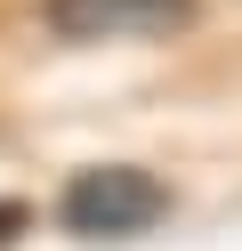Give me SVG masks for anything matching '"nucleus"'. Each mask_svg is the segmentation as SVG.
I'll list each match as a JSON object with an SVG mask.
<instances>
[{
  "label": "nucleus",
  "instance_id": "obj_1",
  "mask_svg": "<svg viewBox=\"0 0 242 251\" xmlns=\"http://www.w3.org/2000/svg\"><path fill=\"white\" fill-rule=\"evenodd\" d=\"M57 219L89 243H113V235H145L170 219V186L154 170H129V162H97V170H73L57 195Z\"/></svg>",
  "mask_w": 242,
  "mask_h": 251
},
{
  "label": "nucleus",
  "instance_id": "obj_2",
  "mask_svg": "<svg viewBox=\"0 0 242 251\" xmlns=\"http://www.w3.org/2000/svg\"><path fill=\"white\" fill-rule=\"evenodd\" d=\"M194 0H48V25L65 41H129V33H177Z\"/></svg>",
  "mask_w": 242,
  "mask_h": 251
},
{
  "label": "nucleus",
  "instance_id": "obj_3",
  "mask_svg": "<svg viewBox=\"0 0 242 251\" xmlns=\"http://www.w3.org/2000/svg\"><path fill=\"white\" fill-rule=\"evenodd\" d=\"M24 235V202H0V243H16Z\"/></svg>",
  "mask_w": 242,
  "mask_h": 251
}]
</instances>
